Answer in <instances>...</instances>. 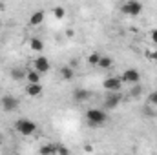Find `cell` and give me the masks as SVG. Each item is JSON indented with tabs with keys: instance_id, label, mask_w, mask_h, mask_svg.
<instances>
[{
	"instance_id": "cell-21",
	"label": "cell",
	"mask_w": 157,
	"mask_h": 155,
	"mask_svg": "<svg viewBox=\"0 0 157 155\" xmlns=\"http://www.w3.org/2000/svg\"><path fill=\"white\" fill-rule=\"evenodd\" d=\"M148 100H150V104H152V106H157V91H154V93L148 97Z\"/></svg>"
},
{
	"instance_id": "cell-11",
	"label": "cell",
	"mask_w": 157,
	"mask_h": 155,
	"mask_svg": "<svg viewBox=\"0 0 157 155\" xmlns=\"http://www.w3.org/2000/svg\"><path fill=\"white\" fill-rule=\"evenodd\" d=\"M73 97H75V100H78V102H84V100H88V99L91 97V93H90L88 89H77V91L73 93Z\"/></svg>"
},
{
	"instance_id": "cell-7",
	"label": "cell",
	"mask_w": 157,
	"mask_h": 155,
	"mask_svg": "<svg viewBox=\"0 0 157 155\" xmlns=\"http://www.w3.org/2000/svg\"><path fill=\"white\" fill-rule=\"evenodd\" d=\"M49 68H51V64H49V60H48L46 57H37L35 62H33V70H37L39 73L49 71Z\"/></svg>"
},
{
	"instance_id": "cell-19",
	"label": "cell",
	"mask_w": 157,
	"mask_h": 155,
	"mask_svg": "<svg viewBox=\"0 0 157 155\" xmlns=\"http://www.w3.org/2000/svg\"><path fill=\"white\" fill-rule=\"evenodd\" d=\"M57 148H59V146L48 144V146H42V148H40V153H57Z\"/></svg>"
},
{
	"instance_id": "cell-13",
	"label": "cell",
	"mask_w": 157,
	"mask_h": 155,
	"mask_svg": "<svg viewBox=\"0 0 157 155\" xmlns=\"http://www.w3.org/2000/svg\"><path fill=\"white\" fill-rule=\"evenodd\" d=\"M29 46H31V49H33V51H37V53L44 49V42H42L40 39H31V40H29Z\"/></svg>"
},
{
	"instance_id": "cell-3",
	"label": "cell",
	"mask_w": 157,
	"mask_h": 155,
	"mask_svg": "<svg viewBox=\"0 0 157 155\" xmlns=\"http://www.w3.org/2000/svg\"><path fill=\"white\" fill-rule=\"evenodd\" d=\"M121 11L124 15H130V17H137L141 11H143V4L137 2V0H128L121 6Z\"/></svg>"
},
{
	"instance_id": "cell-15",
	"label": "cell",
	"mask_w": 157,
	"mask_h": 155,
	"mask_svg": "<svg viewBox=\"0 0 157 155\" xmlns=\"http://www.w3.org/2000/svg\"><path fill=\"white\" fill-rule=\"evenodd\" d=\"M40 75L37 70H31V71H28L26 73V78H28V82H40Z\"/></svg>"
},
{
	"instance_id": "cell-20",
	"label": "cell",
	"mask_w": 157,
	"mask_h": 155,
	"mask_svg": "<svg viewBox=\"0 0 157 155\" xmlns=\"http://www.w3.org/2000/svg\"><path fill=\"white\" fill-rule=\"evenodd\" d=\"M141 93H143V88L139 86V82H137V84H133V88H132V91H130V95H132V97H139Z\"/></svg>"
},
{
	"instance_id": "cell-9",
	"label": "cell",
	"mask_w": 157,
	"mask_h": 155,
	"mask_svg": "<svg viewBox=\"0 0 157 155\" xmlns=\"http://www.w3.org/2000/svg\"><path fill=\"white\" fill-rule=\"evenodd\" d=\"M26 93H28L29 97H39L40 93H42V86H40V82H29L28 88H26Z\"/></svg>"
},
{
	"instance_id": "cell-6",
	"label": "cell",
	"mask_w": 157,
	"mask_h": 155,
	"mask_svg": "<svg viewBox=\"0 0 157 155\" xmlns=\"http://www.w3.org/2000/svg\"><path fill=\"white\" fill-rule=\"evenodd\" d=\"M102 86H104L106 91H119L121 86H122V80H121L119 77H108L104 82H102Z\"/></svg>"
},
{
	"instance_id": "cell-24",
	"label": "cell",
	"mask_w": 157,
	"mask_h": 155,
	"mask_svg": "<svg viewBox=\"0 0 157 155\" xmlns=\"http://www.w3.org/2000/svg\"><path fill=\"white\" fill-rule=\"evenodd\" d=\"M0 28H2V22H0Z\"/></svg>"
},
{
	"instance_id": "cell-14",
	"label": "cell",
	"mask_w": 157,
	"mask_h": 155,
	"mask_svg": "<svg viewBox=\"0 0 157 155\" xmlns=\"http://www.w3.org/2000/svg\"><path fill=\"white\" fill-rule=\"evenodd\" d=\"M60 77L64 78V80H71V78H73V68L64 66V68L60 70Z\"/></svg>"
},
{
	"instance_id": "cell-5",
	"label": "cell",
	"mask_w": 157,
	"mask_h": 155,
	"mask_svg": "<svg viewBox=\"0 0 157 155\" xmlns=\"http://www.w3.org/2000/svg\"><path fill=\"white\" fill-rule=\"evenodd\" d=\"M2 108H4V112H15L17 108H18V100L13 97V95H6V97H2Z\"/></svg>"
},
{
	"instance_id": "cell-18",
	"label": "cell",
	"mask_w": 157,
	"mask_h": 155,
	"mask_svg": "<svg viewBox=\"0 0 157 155\" xmlns=\"http://www.w3.org/2000/svg\"><path fill=\"white\" fill-rule=\"evenodd\" d=\"M99 60H101V53H91V55L88 57V62H90L91 66H97Z\"/></svg>"
},
{
	"instance_id": "cell-17",
	"label": "cell",
	"mask_w": 157,
	"mask_h": 155,
	"mask_svg": "<svg viewBox=\"0 0 157 155\" xmlns=\"http://www.w3.org/2000/svg\"><path fill=\"white\" fill-rule=\"evenodd\" d=\"M101 70H108L110 66H112V59L110 57H101V60H99V64H97Z\"/></svg>"
},
{
	"instance_id": "cell-4",
	"label": "cell",
	"mask_w": 157,
	"mask_h": 155,
	"mask_svg": "<svg viewBox=\"0 0 157 155\" xmlns=\"http://www.w3.org/2000/svg\"><path fill=\"white\" fill-rule=\"evenodd\" d=\"M122 82H128V84H137L139 80H141V73L137 71V70H126L124 73H122V77H121Z\"/></svg>"
},
{
	"instance_id": "cell-16",
	"label": "cell",
	"mask_w": 157,
	"mask_h": 155,
	"mask_svg": "<svg viewBox=\"0 0 157 155\" xmlns=\"http://www.w3.org/2000/svg\"><path fill=\"white\" fill-rule=\"evenodd\" d=\"M53 17H55L57 20H62V18L66 17V9H64V7H60V6L53 7Z\"/></svg>"
},
{
	"instance_id": "cell-23",
	"label": "cell",
	"mask_w": 157,
	"mask_h": 155,
	"mask_svg": "<svg viewBox=\"0 0 157 155\" xmlns=\"http://www.w3.org/2000/svg\"><path fill=\"white\" fill-rule=\"evenodd\" d=\"M150 39H152V40H154V42L157 44V29H154V31L150 33Z\"/></svg>"
},
{
	"instance_id": "cell-10",
	"label": "cell",
	"mask_w": 157,
	"mask_h": 155,
	"mask_svg": "<svg viewBox=\"0 0 157 155\" xmlns=\"http://www.w3.org/2000/svg\"><path fill=\"white\" fill-rule=\"evenodd\" d=\"M42 22H44V13L42 11H35L29 17V26H40Z\"/></svg>"
},
{
	"instance_id": "cell-8",
	"label": "cell",
	"mask_w": 157,
	"mask_h": 155,
	"mask_svg": "<svg viewBox=\"0 0 157 155\" xmlns=\"http://www.w3.org/2000/svg\"><path fill=\"white\" fill-rule=\"evenodd\" d=\"M121 104V95H117V91H113V95H108L104 100V108L106 110H113Z\"/></svg>"
},
{
	"instance_id": "cell-12",
	"label": "cell",
	"mask_w": 157,
	"mask_h": 155,
	"mask_svg": "<svg viewBox=\"0 0 157 155\" xmlns=\"http://www.w3.org/2000/svg\"><path fill=\"white\" fill-rule=\"evenodd\" d=\"M11 78L17 80V82H20L22 78H26V71H24L22 68H13V70H11Z\"/></svg>"
},
{
	"instance_id": "cell-22",
	"label": "cell",
	"mask_w": 157,
	"mask_h": 155,
	"mask_svg": "<svg viewBox=\"0 0 157 155\" xmlns=\"http://www.w3.org/2000/svg\"><path fill=\"white\" fill-rule=\"evenodd\" d=\"M146 59H150V60H157V49L155 51H146Z\"/></svg>"
},
{
	"instance_id": "cell-2",
	"label": "cell",
	"mask_w": 157,
	"mask_h": 155,
	"mask_svg": "<svg viewBox=\"0 0 157 155\" xmlns=\"http://www.w3.org/2000/svg\"><path fill=\"white\" fill-rule=\"evenodd\" d=\"M15 130L20 133V135H33L35 131H37V124L33 122V120H29V119H18L17 122H15Z\"/></svg>"
},
{
	"instance_id": "cell-1",
	"label": "cell",
	"mask_w": 157,
	"mask_h": 155,
	"mask_svg": "<svg viewBox=\"0 0 157 155\" xmlns=\"http://www.w3.org/2000/svg\"><path fill=\"white\" fill-rule=\"evenodd\" d=\"M86 119H88L90 126L99 128V126H102V124L108 120V113H106L104 110H101V108H91V110H88Z\"/></svg>"
}]
</instances>
